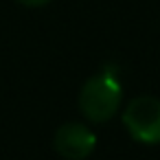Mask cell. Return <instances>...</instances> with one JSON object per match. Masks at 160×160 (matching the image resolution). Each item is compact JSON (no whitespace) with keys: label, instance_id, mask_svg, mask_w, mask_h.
Returning a JSON list of instances; mask_svg holds the SVG:
<instances>
[{"label":"cell","instance_id":"1","mask_svg":"<svg viewBox=\"0 0 160 160\" xmlns=\"http://www.w3.org/2000/svg\"><path fill=\"white\" fill-rule=\"evenodd\" d=\"M123 101V88L110 72L92 75L79 92V110L92 123L110 121Z\"/></svg>","mask_w":160,"mask_h":160},{"label":"cell","instance_id":"2","mask_svg":"<svg viewBox=\"0 0 160 160\" xmlns=\"http://www.w3.org/2000/svg\"><path fill=\"white\" fill-rule=\"evenodd\" d=\"M123 123L136 142L158 145L160 142V99L149 94L132 99L123 110Z\"/></svg>","mask_w":160,"mask_h":160},{"label":"cell","instance_id":"3","mask_svg":"<svg viewBox=\"0 0 160 160\" xmlns=\"http://www.w3.org/2000/svg\"><path fill=\"white\" fill-rule=\"evenodd\" d=\"M53 145L55 151L66 160H86L97 147V136L81 123H66L55 132Z\"/></svg>","mask_w":160,"mask_h":160},{"label":"cell","instance_id":"4","mask_svg":"<svg viewBox=\"0 0 160 160\" xmlns=\"http://www.w3.org/2000/svg\"><path fill=\"white\" fill-rule=\"evenodd\" d=\"M20 5H24V7H44V5H48L51 0H18Z\"/></svg>","mask_w":160,"mask_h":160}]
</instances>
